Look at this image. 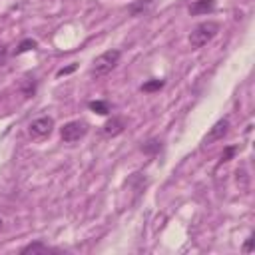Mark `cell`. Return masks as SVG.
<instances>
[{"label": "cell", "mask_w": 255, "mask_h": 255, "mask_svg": "<svg viewBox=\"0 0 255 255\" xmlns=\"http://www.w3.org/2000/svg\"><path fill=\"white\" fill-rule=\"evenodd\" d=\"M124 129H126V120L120 118V116L110 118V120L104 124V128H102L104 135H108V137H116V135H120Z\"/></svg>", "instance_id": "8992f818"}, {"label": "cell", "mask_w": 255, "mask_h": 255, "mask_svg": "<svg viewBox=\"0 0 255 255\" xmlns=\"http://www.w3.org/2000/svg\"><path fill=\"white\" fill-rule=\"evenodd\" d=\"M36 46H38V42H36V40L26 38V40H22V42H20V46L16 48V54H24V52H28V50H34Z\"/></svg>", "instance_id": "5bb4252c"}, {"label": "cell", "mask_w": 255, "mask_h": 255, "mask_svg": "<svg viewBox=\"0 0 255 255\" xmlns=\"http://www.w3.org/2000/svg\"><path fill=\"white\" fill-rule=\"evenodd\" d=\"M227 131H229V120H227V118L217 120V122L209 128V131L205 133V137H203V145H211L213 141L223 139V137L227 135Z\"/></svg>", "instance_id": "5b68a950"}, {"label": "cell", "mask_w": 255, "mask_h": 255, "mask_svg": "<svg viewBox=\"0 0 255 255\" xmlns=\"http://www.w3.org/2000/svg\"><path fill=\"white\" fill-rule=\"evenodd\" d=\"M215 8V0H193L189 4V14L191 16H201V14H209Z\"/></svg>", "instance_id": "52a82bcc"}, {"label": "cell", "mask_w": 255, "mask_h": 255, "mask_svg": "<svg viewBox=\"0 0 255 255\" xmlns=\"http://www.w3.org/2000/svg\"><path fill=\"white\" fill-rule=\"evenodd\" d=\"M8 60V46L6 44H0V66H4Z\"/></svg>", "instance_id": "2e32d148"}, {"label": "cell", "mask_w": 255, "mask_h": 255, "mask_svg": "<svg viewBox=\"0 0 255 255\" xmlns=\"http://www.w3.org/2000/svg\"><path fill=\"white\" fill-rule=\"evenodd\" d=\"M88 108H90L92 112H96V114H102V116L110 114V104L104 102V100H94V102L88 104Z\"/></svg>", "instance_id": "7c38bea8"}, {"label": "cell", "mask_w": 255, "mask_h": 255, "mask_svg": "<svg viewBox=\"0 0 255 255\" xmlns=\"http://www.w3.org/2000/svg\"><path fill=\"white\" fill-rule=\"evenodd\" d=\"M251 249H253V237H249V239L245 241V245H243V251H245V253H249Z\"/></svg>", "instance_id": "ac0fdd59"}, {"label": "cell", "mask_w": 255, "mask_h": 255, "mask_svg": "<svg viewBox=\"0 0 255 255\" xmlns=\"http://www.w3.org/2000/svg\"><path fill=\"white\" fill-rule=\"evenodd\" d=\"M120 58H122V52H120V50H106V52H102L100 56L94 58L92 68H90V76H94V78H104V76H108V74L118 66Z\"/></svg>", "instance_id": "6da1fadb"}, {"label": "cell", "mask_w": 255, "mask_h": 255, "mask_svg": "<svg viewBox=\"0 0 255 255\" xmlns=\"http://www.w3.org/2000/svg\"><path fill=\"white\" fill-rule=\"evenodd\" d=\"M163 80H157V78H153V80H147L143 86H141V92H145V94H151V92H159L161 88H163Z\"/></svg>", "instance_id": "4fadbf2b"}, {"label": "cell", "mask_w": 255, "mask_h": 255, "mask_svg": "<svg viewBox=\"0 0 255 255\" xmlns=\"http://www.w3.org/2000/svg\"><path fill=\"white\" fill-rule=\"evenodd\" d=\"M74 70H76V64H72V66H68V68L58 70V76H66V74H70V72H74Z\"/></svg>", "instance_id": "e0dca14e"}, {"label": "cell", "mask_w": 255, "mask_h": 255, "mask_svg": "<svg viewBox=\"0 0 255 255\" xmlns=\"http://www.w3.org/2000/svg\"><path fill=\"white\" fill-rule=\"evenodd\" d=\"M88 129H90L88 122H84V120H72V122H68V124H64V126H62L60 135H62V139H64V141L72 143V141L82 139V137L88 133Z\"/></svg>", "instance_id": "3957f363"}, {"label": "cell", "mask_w": 255, "mask_h": 255, "mask_svg": "<svg viewBox=\"0 0 255 255\" xmlns=\"http://www.w3.org/2000/svg\"><path fill=\"white\" fill-rule=\"evenodd\" d=\"M217 32H219V24L217 22H211V20L201 22V24H197L191 30V34H189V46L195 48V50L197 48H203L207 42H211L217 36Z\"/></svg>", "instance_id": "7a4b0ae2"}, {"label": "cell", "mask_w": 255, "mask_h": 255, "mask_svg": "<svg viewBox=\"0 0 255 255\" xmlns=\"http://www.w3.org/2000/svg\"><path fill=\"white\" fill-rule=\"evenodd\" d=\"M54 251H56V249L48 247V245L42 243V241H34V243H30V245H26V247L20 249V253H24V255H28V253H32V255H36V253H54Z\"/></svg>", "instance_id": "9c48e42d"}, {"label": "cell", "mask_w": 255, "mask_h": 255, "mask_svg": "<svg viewBox=\"0 0 255 255\" xmlns=\"http://www.w3.org/2000/svg\"><path fill=\"white\" fill-rule=\"evenodd\" d=\"M20 92H22L24 98H32V96L36 94V80L30 78V76L22 78V82H20Z\"/></svg>", "instance_id": "30bf717a"}, {"label": "cell", "mask_w": 255, "mask_h": 255, "mask_svg": "<svg viewBox=\"0 0 255 255\" xmlns=\"http://www.w3.org/2000/svg\"><path fill=\"white\" fill-rule=\"evenodd\" d=\"M141 151H143L145 155H155V153H159V151H161V139H157V137L147 139V141L141 145Z\"/></svg>", "instance_id": "8fae6325"}, {"label": "cell", "mask_w": 255, "mask_h": 255, "mask_svg": "<svg viewBox=\"0 0 255 255\" xmlns=\"http://www.w3.org/2000/svg\"><path fill=\"white\" fill-rule=\"evenodd\" d=\"M151 2H153V0H135V2H131V4H129V8H128L129 16H133V18L143 16V14L149 10Z\"/></svg>", "instance_id": "ba28073f"}, {"label": "cell", "mask_w": 255, "mask_h": 255, "mask_svg": "<svg viewBox=\"0 0 255 255\" xmlns=\"http://www.w3.org/2000/svg\"><path fill=\"white\" fill-rule=\"evenodd\" d=\"M235 151H237L235 145H227V147L223 149V153H221V161H229V159L235 155Z\"/></svg>", "instance_id": "9a60e30c"}, {"label": "cell", "mask_w": 255, "mask_h": 255, "mask_svg": "<svg viewBox=\"0 0 255 255\" xmlns=\"http://www.w3.org/2000/svg\"><path fill=\"white\" fill-rule=\"evenodd\" d=\"M0 229H2V217H0Z\"/></svg>", "instance_id": "d6986e66"}, {"label": "cell", "mask_w": 255, "mask_h": 255, "mask_svg": "<svg viewBox=\"0 0 255 255\" xmlns=\"http://www.w3.org/2000/svg\"><path fill=\"white\" fill-rule=\"evenodd\" d=\"M52 129H54V120L48 118V116H44V118H36V120H32L30 126H28V133H30L34 139H40V137L50 135Z\"/></svg>", "instance_id": "277c9868"}]
</instances>
